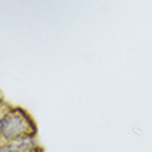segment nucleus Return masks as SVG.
Masks as SVG:
<instances>
[{
	"label": "nucleus",
	"mask_w": 152,
	"mask_h": 152,
	"mask_svg": "<svg viewBox=\"0 0 152 152\" xmlns=\"http://www.w3.org/2000/svg\"><path fill=\"white\" fill-rule=\"evenodd\" d=\"M35 133L33 122L21 108H11L2 114V140L4 142H18L19 138Z\"/></svg>",
	"instance_id": "f257e3e1"
},
{
	"label": "nucleus",
	"mask_w": 152,
	"mask_h": 152,
	"mask_svg": "<svg viewBox=\"0 0 152 152\" xmlns=\"http://www.w3.org/2000/svg\"><path fill=\"white\" fill-rule=\"evenodd\" d=\"M0 152H21V149L12 142H4L0 143Z\"/></svg>",
	"instance_id": "f03ea898"
},
{
	"label": "nucleus",
	"mask_w": 152,
	"mask_h": 152,
	"mask_svg": "<svg viewBox=\"0 0 152 152\" xmlns=\"http://www.w3.org/2000/svg\"><path fill=\"white\" fill-rule=\"evenodd\" d=\"M0 140H2V115H0Z\"/></svg>",
	"instance_id": "7ed1b4c3"
},
{
	"label": "nucleus",
	"mask_w": 152,
	"mask_h": 152,
	"mask_svg": "<svg viewBox=\"0 0 152 152\" xmlns=\"http://www.w3.org/2000/svg\"><path fill=\"white\" fill-rule=\"evenodd\" d=\"M21 152H35V149H26V151H21Z\"/></svg>",
	"instance_id": "20e7f679"
}]
</instances>
